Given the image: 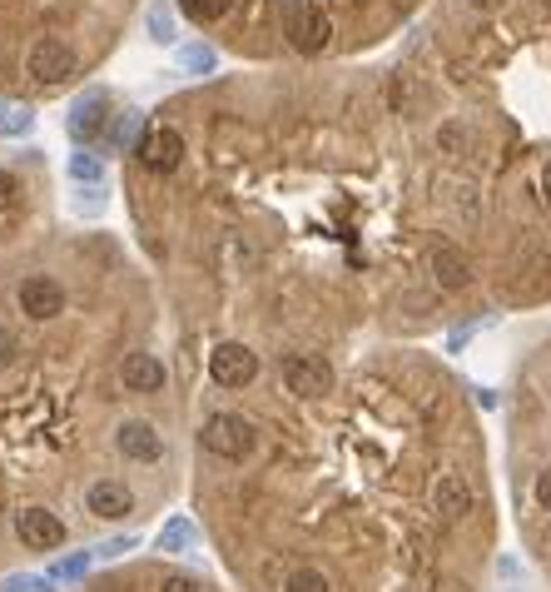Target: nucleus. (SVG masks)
Instances as JSON below:
<instances>
[{"mask_svg":"<svg viewBox=\"0 0 551 592\" xmlns=\"http://www.w3.org/2000/svg\"><path fill=\"white\" fill-rule=\"evenodd\" d=\"M71 179L75 185H105V154H94L90 144L71 154Z\"/></svg>","mask_w":551,"mask_h":592,"instance_id":"f3484780","label":"nucleus"},{"mask_svg":"<svg viewBox=\"0 0 551 592\" xmlns=\"http://www.w3.org/2000/svg\"><path fill=\"white\" fill-rule=\"evenodd\" d=\"M25 65H30V75H36L40 85H71L75 71H80V65H75V50L55 36H40L36 46H30V55H25Z\"/></svg>","mask_w":551,"mask_h":592,"instance_id":"423d86ee","label":"nucleus"},{"mask_svg":"<svg viewBox=\"0 0 551 592\" xmlns=\"http://www.w3.org/2000/svg\"><path fill=\"white\" fill-rule=\"evenodd\" d=\"M200 443H204V453H214V458H223V463H244L248 453L258 449V433L244 414H214L209 424L200 428Z\"/></svg>","mask_w":551,"mask_h":592,"instance_id":"f03ea898","label":"nucleus"},{"mask_svg":"<svg viewBox=\"0 0 551 592\" xmlns=\"http://www.w3.org/2000/svg\"><path fill=\"white\" fill-rule=\"evenodd\" d=\"M110 96L105 90H85L80 100L71 105V115H65V130H71L75 144H94V140H105L110 135Z\"/></svg>","mask_w":551,"mask_h":592,"instance_id":"39448f33","label":"nucleus"},{"mask_svg":"<svg viewBox=\"0 0 551 592\" xmlns=\"http://www.w3.org/2000/svg\"><path fill=\"white\" fill-rule=\"evenodd\" d=\"M502 592H522V588H502Z\"/></svg>","mask_w":551,"mask_h":592,"instance_id":"473e14b6","label":"nucleus"},{"mask_svg":"<svg viewBox=\"0 0 551 592\" xmlns=\"http://www.w3.org/2000/svg\"><path fill=\"white\" fill-rule=\"evenodd\" d=\"M283 40L298 55H318L333 40V15L323 5H313V0H289L283 5Z\"/></svg>","mask_w":551,"mask_h":592,"instance_id":"f257e3e1","label":"nucleus"},{"mask_svg":"<svg viewBox=\"0 0 551 592\" xmlns=\"http://www.w3.org/2000/svg\"><path fill=\"white\" fill-rule=\"evenodd\" d=\"M15 538H21L30 553H55L65 543V522L50 508H21L15 513Z\"/></svg>","mask_w":551,"mask_h":592,"instance_id":"9d476101","label":"nucleus"},{"mask_svg":"<svg viewBox=\"0 0 551 592\" xmlns=\"http://www.w3.org/2000/svg\"><path fill=\"white\" fill-rule=\"evenodd\" d=\"M427 264H433L437 289H447V294H458V289L472 285V264H467V254H462L458 244H433Z\"/></svg>","mask_w":551,"mask_h":592,"instance_id":"4468645a","label":"nucleus"},{"mask_svg":"<svg viewBox=\"0 0 551 592\" xmlns=\"http://www.w3.org/2000/svg\"><path fill=\"white\" fill-rule=\"evenodd\" d=\"M531 503H537V513H551V468L531 474Z\"/></svg>","mask_w":551,"mask_h":592,"instance_id":"a878e982","label":"nucleus"},{"mask_svg":"<svg viewBox=\"0 0 551 592\" xmlns=\"http://www.w3.org/2000/svg\"><path fill=\"white\" fill-rule=\"evenodd\" d=\"M209 374H214V383L219 389H248V383L258 379V354L248 344H219L209 354Z\"/></svg>","mask_w":551,"mask_h":592,"instance_id":"6e6552de","label":"nucleus"},{"mask_svg":"<svg viewBox=\"0 0 551 592\" xmlns=\"http://www.w3.org/2000/svg\"><path fill=\"white\" fill-rule=\"evenodd\" d=\"M134 160H140L150 175H175L184 165V135L169 130V125H154L134 140Z\"/></svg>","mask_w":551,"mask_h":592,"instance_id":"20e7f679","label":"nucleus"},{"mask_svg":"<svg viewBox=\"0 0 551 592\" xmlns=\"http://www.w3.org/2000/svg\"><path fill=\"white\" fill-rule=\"evenodd\" d=\"M105 204H110L105 185H75L71 214H80V219H100V214H105Z\"/></svg>","mask_w":551,"mask_h":592,"instance_id":"a211bd4d","label":"nucleus"},{"mask_svg":"<svg viewBox=\"0 0 551 592\" xmlns=\"http://www.w3.org/2000/svg\"><path fill=\"white\" fill-rule=\"evenodd\" d=\"M129 547H134V538H115V543L94 547V557H119V553H129Z\"/></svg>","mask_w":551,"mask_h":592,"instance_id":"c85d7f7f","label":"nucleus"},{"mask_svg":"<svg viewBox=\"0 0 551 592\" xmlns=\"http://www.w3.org/2000/svg\"><path fill=\"white\" fill-rule=\"evenodd\" d=\"M179 71L184 75H209L214 71V50L209 46H184L179 50Z\"/></svg>","mask_w":551,"mask_h":592,"instance_id":"b1692460","label":"nucleus"},{"mask_svg":"<svg viewBox=\"0 0 551 592\" xmlns=\"http://www.w3.org/2000/svg\"><path fill=\"white\" fill-rule=\"evenodd\" d=\"M229 5H234V0H179V11H184L189 21H200V25L223 21V15H229Z\"/></svg>","mask_w":551,"mask_h":592,"instance_id":"4be33fe9","label":"nucleus"},{"mask_svg":"<svg viewBox=\"0 0 551 592\" xmlns=\"http://www.w3.org/2000/svg\"><path fill=\"white\" fill-rule=\"evenodd\" d=\"M472 5H477L482 15H497V11H502V5H507V0H472Z\"/></svg>","mask_w":551,"mask_h":592,"instance_id":"7c9ffc66","label":"nucleus"},{"mask_svg":"<svg viewBox=\"0 0 551 592\" xmlns=\"http://www.w3.org/2000/svg\"><path fill=\"white\" fill-rule=\"evenodd\" d=\"M541 194H547V204H551V160H547V169H541Z\"/></svg>","mask_w":551,"mask_h":592,"instance_id":"2f4dec72","label":"nucleus"},{"mask_svg":"<svg viewBox=\"0 0 551 592\" xmlns=\"http://www.w3.org/2000/svg\"><path fill=\"white\" fill-rule=\"evenodd\" d=\"M144 25H150V40H154V46H175V40H179V30H175V15H169V5H165V0H154V5H150V15H144Z\"/></svg>","mask_w":551,"mask_h":592,"instance_id":"6ab92c4d","label":"nucleus"},{"mask_svg":"<svg viewBox=\"0 0 551 592\" xmlns=\"http://www.w3.org/2000/svg\"><path fill=\"white\" fill-rule=\"evenodd\" d=\"M279 379H283V389L298 393V399H323V393L333 389V368L323 354H283Z\"/></svg>","mask_w":551,"mask_h":592,"instance_id":"7ed1b4c3","label":"nucleus"},{"mask_svg":"<svg viewBox=\"0 0 551 592\" xmlns=\"http://www.w3.org/2000/svg\"><path fill=\"white\" fill-rule=\"evenodd\" d=\"M21 210H25V185L11 175V169H0V219L11 225Z\"/></svg>","mask_w":551,"mask_h":592,"instance_id":"aec40b11","label":"nucleus"},{"mask_svg":"<svg viewBox=\"0 0 551 592\" xmlns=\"http://www.w3.org/2000/svg\"><path fill=\"white\" fill-rule=\"evenodd\" d=\"M90 563H94V547L71 553V557H55V563H50V578H55V582H75V578H85V572H90Z\"/></svg>","mask_w":551,"mask_h":592,"instance_id":"412c9836","label":"nucleus"},{"mask_svg":"<svg viewBox=\"0 0 551 592\" xmlns=\"http://www.w3.org/2000/svg\"><path fill=\"white\" fill-rule=\"evenodd\" d=\"M189 547H200V522L194 518H169L165 528H159V538H154V553H189Z\"/></svg>","mask_w":551,"mask_h":592,"instance_id":"2eb2a0df","label":"nucleus"},{"mask_svg":"<svg viewBox=\"0 0 551 592\" xmlns=\"http://www.w3.org/2000/svg\"><path fill=\"white\" fill-rule=\"evenodd\" d=\"M433 513L443 522H467L472 513H477V493H472V483L462 474H437L433 483Z\"/></svg>","mask_w":551,"mask_h":592,"instance_id":"9b49d317","label":"nucleus"},{"mask_svg":"<svg viewBox=\"0 0 551 592\" xmlns=\"http://www.w3.org/2000/svg\"><path fill=\"white\" fill-rule=\"evenodd\" d=\"M115 449H119V458H129V463H159V458H165V439H159V428L144 424V418H125V424H119Z\"/></svg>","mask_w":551,"mask_h":592,"instance_id":"f8f14e48","label":"nucleus"},{"mask_svg":"<svg viewBox=\"0 0 551 592\" xmlns=\"http://www.w3.org/2000/svg\"><path fill=\"white\" fill-rule=\"evenodd\" d=\"M497 578H507V582L522 578V568H516V557H497Z\"/></svg>","mask_w":551,"mask_h":592,"instance_id":"c756f323","label":"nucleus"},{"mask_svg":"<svg viewBox=\"0 0 551 592\" xmlns=\"http://www.w3.org/2000/svg\"><path fill=\"white\" fill-rule=\"evenodd\" d=\"M55 578H36V572H15V578L0 582V592H50Z\"/></svg>","mask_w":551,"mask_h":592,"instance_id":"393cba45","label":"nucleus"},{"mask_svg":"<svg viewBox=\"0 0 551 592\" xmlns=\"http://www.w3.org/2000/svg\"><path fill=\"white\" fill-rule=\"evenodd\" d=\"M15 304H21L25 319L50 324L65 314V289H60V279H50V274H30V279H21V289H15Z\"/></svg>","mask_w":551,"mask_h":592,"instance_id":"0eeeda50","label":"nucleus"},{"mask_svg":"<svg viewBox=\"0 0 551 592\" xmlns=\"http://www.w3.org/2000/svg\"><path fill=\"white\" fill-rule=\"evenodd\" d=\"M283 592H333V582L323 568H294L289 582H283Z\"/></svg>","mask_w":551,"mask_h":592,"instance_id":"5701e85b","label":"nucleus"},{"mask_svg":"<svg viewBox=\"0 0 551 592\" xmlns=\"http://www.w3.org/2000/svg\"><path fill=\"white\" fill-rule=\"evenodd\" d=\"M119 383H125L129 393H159L169 383V368L159 364V354L134 349V354H125V364H119Z\"/></svg>","mask_w":551,"mask_h":592,"instance_id":"ddd939ff","label":"nucleus"},{"mask_svg":"<svg viewBox=\"0 0 551 592\" xmlns=\"http://www.w3.org/2000/svg\"><path fill=\"white\" fill-rule=\"evenodd\" d=\"M159 592H204V582L189 578V572H169V578L159 582Z\"/></svg>","mask_w":551,"mask_h":592,"instance_id":"bb28decb","label":"nucleus"},{"mask_svg":"<svg viewBox=\"0 0 551 592\" xmlns=\"http://www.w3.org/2000/svg\"><path fill=\"white\" fill-rule=\"evenodd\" d=\"M36 130V110L25 105V100H5L0 96V135L5 140H21V135Z\"/></svg>","mask_w":551,"mask_h":592,"instance_id":"dca6fc26","label":"nucleus"},{"mask_svg":"<svg viewBox=\"0 0 551 592\" xmlns=\"http://www.w3.org/2000/svg\"><path fill=\"white\" fill-rule=\"evenodd\" d=\"M85 513L100 522H125L129 513H134V493H129V483H119V478H94V483L85 488Z\"/></svg>","mask_w":551,"mask_h":592,"instance_id":"1a4fd4ad","label":"nucleus"},{"mask_svg":"<svg viewBox=\"0 0 551 592\" xmlns=\"http://www.w3.org/2000/svg\"><path fill=\"white\" fill-rule=\"evenodd\" d=\"M15 354H21V344H15V333H11V329H0V368L11 364Z\"/></svg>","mask_w":551,"mask_h":592,"instance_id":"cd10ccee","label":"nucleus"}]
</instances>
